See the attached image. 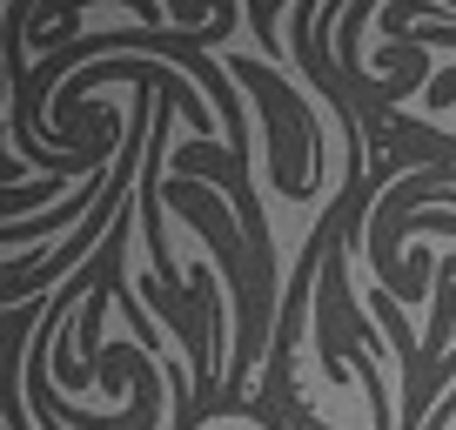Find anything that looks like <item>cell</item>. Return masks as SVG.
Masks as SVG:
<instances>
[{
    "mask_svg": "<svg viewBox=\"0 0 456 430\" xmlns=\"http://www.w3.org/2000/svg\"><path fill=\"white\" fill-rule=\"evenodd\" d=\"M248 28H256L262 54H275V28H282V0H248Z\"/></svg>",
    "mask_w": 456,
    "mask_h": 430,
    "instance_id": "6da1fadb",
    "label": "cell"
}]
</instances>
